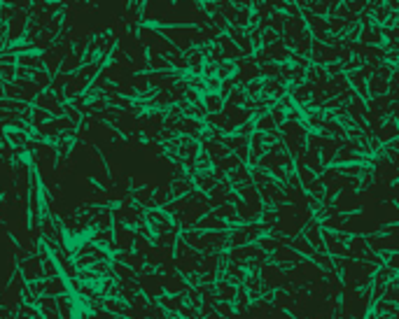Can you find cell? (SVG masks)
I'll return each instance as SVG.
<instances>
[{
  "mask_svg": "<svg viewBox=\"0 0 399 319\" xmlns=\"http://www.w3.org/2000/svg\"><path fill=\"white\" fill-rule=\"evenodd\" d=\"M35 107H38V110H45L47 114H54V117H61L63 114L61 103L56 100V96L52 91L38 93V98H35Z\"/></svg>",
  "mask_w": 399,
  "mask_h": 319,
  "instance_id": "6da1fadb",
  "label": "cell"
},
{
  "mask_svg": "<svg viewBox=\"0 0 399 319\" xmlns=\"http://www.w3.org/2000/svg\"><path fill=\"white\" fill-rule=\"evenodd\" d=\"M222 105L224 100L217 96V93H206L203 98H201V107L206 110V114H220L222 112Z\"/></svg>",
  "mask_w": 399,
  "mask_h": 319,
  "instance_id": "277c9868",
  "label": "cell"
},
{
  "mask_svg": "<svg viewBox=\"0 0 399 319\" xmlns=\"http://www.w3.org/2000/svg\"><path fill=\"white\" fill-rule=\"evenodd\" d=\"M367 91H371V96H388V79H383V77L378 75H371V79L367 82Z\"/></svg>",
  "mask_w": 399,
  "mask_h": 319,
  "instance_id": "8992f818",
  "label": "cell"
},
{
  "mask_svg": "<svg viewBox=\"0 0 399 319\" xmlns=\"http://www.w3.org/2000/svg\"><path fill=\"white\" fill-rule=\"evenodd\" d=\"M159 305H161V308H168L170 312H180L184 308V305H182V296H170V294H168V296H163Z\"/></svg>",
  "mask_w": 399,
  "mask_h": 319,
  "instance_id": "8fae6325",
  "label": "cell"
},
{
  "mask_svg": "<svg viewBox=\"0 0 399 319\" xmlns=\"http://www.w3.org/2000/svg\"><path fill=\"white\" fill-rule=\"evenodd\" d=\"M192 189V182L189 180H177V182H173V187H170V193L173 196H180V193H184V191H189Z\"/></svg>",
  "mask_w": 399,
  "mask_h": 319,
  "instance_id": "5bb4252c",
  "label": "cell"
},
{
  "mask_svg": "<svg viewBox=\"0 0 399 319\" xmlns=\"http://www.w3.org/2000/svg\"><path fill=\"white\" fill-rule=\"evenodd\" d=\"M49 117H52V114H47L45 110H38V107H35V110H33V126H40V124H45Z\"/></svg>",
  "mask_w": 399,
  "mask_h": 319,
  "instance_id": "e0dca14e",
  "label": "cell"
},
{
  "mask_svg": "<svg viewBox=\"0 0 399 319\" xmlns=\"http://www.w3.org/2000/svg\"><path fill=\"white\" fill-rule=\"evenodd\" d=\"M273 261H278V263H285V261H287V263H294V261H301V256L294 250H290V247H287V250H285V247H280V250L276 252Z\"/></svg>",
  "mask_w": 399,
  "mask_h": 319,
  "instance_id": "9c48e42d",
  "label": "cell"
},
{
  "mask_svg": "<svg viewBox=\"0 0 399 319\" xmlns=\"http://www.w3.org/2000/svg\"><path fill=\"white\" fill-rule=\"evenodd\" d=\"M280 243H283V240H273V238H259V250H261V252H264V250L273 252Z\"/></svg>",
  "mask_w": 399,
  "mask_h": 319,
  "instance_id": "2e32d148",
  "label": "cell"
},
{
  "mask_svg": "<svg viewBox=\"0 0 399 319\" xmlns=\"http://www.w3.org/2000/svg\"><path fill=\"white\" fill-rule=\"evenodd\" d=\"M199 228H217V231H224V221H220L217 217H213V214H208V217H203V219H199V224H196Z\"/></svg>",
  "mask_w": 399,
  "mask_h": 319,
  "instance_id": "7c38bea8",
  "label": "cell"
},
{
  "mask_svg": "<svg viewBox=\"0 0 399 319\" xmlns=\"http://www.w3.org/2000/svg\"><path fill=\"white\" fill-rule=\"evenodd\" d=\"M217 45L222 47L220 52H222V59H234V61H238V59H243L240 56V49H238L234 42H231L227 35H222V38H217Z\"/></svg>",
  "mask_w": 399,
  "mask_h": 319,
  "instance_id": "5b68a950",
  "label": "cell"
},
{
  "mask_svg": "<svg viewBox=\"0 0 399 319\" xmlns=\"http://www.w3.org/2000/svg\"><path fill=\"white\" fill-rule=\"evenodd\" d=\"M257 133H266V135L276 133V122L271 119V114H264L257 119Z\"/></svg>",
  "mask_w": 399,
  "mask_h": 319,
  "instance_id": "30bf717a",
  "label": "cell"
},
{
  "mask_svg": "<svg viewBox=\"0 0 399 319\" xmlns=\"http://www.w3.org/2000/svg\"><path fill=\"white\" fill-rule=\"evenodd\" d=\"M2 96H5V84L0 82V98H2Z\"/></svg>",
  "mask_w": 399,
  "mask_h": 319,
  "instance_id": "d6986e66",
  "label": "cell"
},
{
  "mask_svg": "<svg viewBox=\"0 0 399 319\" xmlns=\"http://www.w3.org/2000/svg\"><path fill=\"white\" fill-rule=\"evenodd\" d=\"M7 140L12 144H16V147H21V144H28V133H23V130H7Z\"/></svg>",
  "mask_w": 399,
  "mask_h": 319,
  "instance_id": "4fadbf2b",
  "label": "cell"
},
{
  "mask_svg": "<svg viewBox=\"0 0 399 319\" xmlns=\"http://www.w3.org/2000/svg\"><path fill=\"white\" fill-rule=\"evenodd\" d=\"M40 315L45 319H59V310H56L54 298H42L40 301Z\"/></svg>",
  "mask_w": 399,
  "mask_h": 319,
  "instance_id": "52a82bcc",
  "label": "cell"
},
{
  "mask_svg": "<svg viewBox=\"0 0 399 319\" xmlns=\"http://www.w3.org/2000/svg\"><path fill=\"white\" fill-rule=\"evenodd\" d=\"M21 270H23V277H26V284L28 282H38L42 277V263L40 258H28L26 256V263H21Z\"/></svg>",
  "mask_w": 399,
  "mask_h": 319,
  "instance_id": "7a4b0ae2",
  "label": "cell"
},
{
  "mask_svg": "<svg viewBox=\"0 0 399 319\" xmlns=\"http://www.w3.org/2000/svg\"><path fill=\"white\" fill-rule=\"evenodd\" d=\"M238 133H240V137H247V135H250V133H254V124H243V126H240V128H238Z\"/></svg>",
  "mask_w": 399,
  "mask_h": 319,
  "instance_id": "ac0fdd59",
  "label": "cell"
},
{
  "mask_svg": "<svg viewBox=\"0 0 399 319\" xmlns=\"http://www.w3.org/2000/svg\"><path fill=\"white\" fill-rule=\"evenodd\" d=\"M105 308H108L110 312H115V315H126V308H129V305L122 303V301H105Z\"/></svg>",
  "mask_w": 399,
  "mask_h": 319,
  "instance_id": "9a60e30c",
  "label": "cell"
},
{
  "mask_svg": "<svg viewBox=\"0 0 399 319\" xmlns=\"http://www.w3.org/2000/svg\"><path fill=\"white\" fill-rule=\"evenodd\" d=\"M66 291H68V284L61 277L42 280V294H47V296H59V294H66Z\"/></svg>",
  "mask_w": 399,
  "mask_h": 319,
  "instance_id": "3957f363",
  "label": "cell"
},
{
  "mask_svg": "<svg viewBox=\"0 0 399 319\" xmlns=\"http://www.w3.org/2000/svg\"><path fill=\"white\" fill-rule=\"evenodd\" d=\"M238 291L236 287L231 284V282H220L217 284V298H222V303H229V301H234V296H236Z\"/></svg>",
  "mask_w": 399,
  "mask_h": 319,
  "instance_id": "ba28073f",
  "label": "cell"
}]
</instances>
